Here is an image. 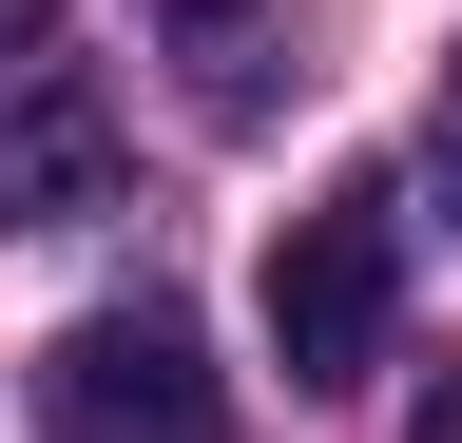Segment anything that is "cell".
I'll return each instance as SVG.
<instances>
[{
    "mask_svg": "<svg viewBox=\"0 0 462 443\" xmlns=\"http://www.w3.org/2000/svg\"><path fill=\"white\" fill-rule=\"evenodd\" d=\"M404 443H462V366H443V385H424V424H404Z\"/></svg>",
    "mask_w": 462,
    "mask_h": 443,
    "instance_id": "4",
    "label": "cell"
},
{
    "mask_svg": "<svg viewBox=\"0 0 462 443\" xmlns=\"http://www.w3.org/2000/svg\"><path fill=\"white\" fill-rule=\"evenodd\" d=\"M116 193V116L78 59H0V232H58V212Z\"/></svg>",
    "mask_w": 462,
    "mask_h": 443,
    "instance_id": "3",
    "label": "cell"
},
{
    "mask_svg": "<svg viewBox=\"0 0 462 443\" xmlns=\"http://www.w3.org/2000/svg\"><path fill=\"white\" fill-rule=\"evenodd\" d=\"M385 328H404V212H385V174H346V193H309L270 232V366L289 385H366Z\"/></svg>",
    "mask_w": 462,
    "mask_h": 443,
    "instance_id": "1",
    "label": "cell"
},
{
    "mask_svg": "<svg viewBox=\"0 0 462 443\" xmlns=\"http://www.w3.org/2000/svg\"><path fill=\"white\" fill-rule=\"evenodd\" d=\"M39 424L58 443H231V385L173 309H78L39 347Z\"/></svg>",
    "mask_w": 462,
    "mask_h": 443,
    "instance_id": "2",
    "label": "cell"
}]
</instances>
